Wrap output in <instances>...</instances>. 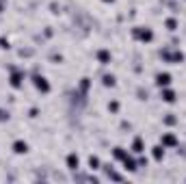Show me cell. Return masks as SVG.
I'll list each match as a JSON object with an SVG mask.
<instances>
[{
	"mask_svg": "<svg viewBox=\"0 0 186 184\" xmlns=\"http://www.w3.org/2000/svg\"><path fill=\"white\" fill-rule=\"evenodd\" d=\"M156 82H158L160 87H167V85L171 82V76H169V74H158V76H156Z\"/></svg>",
	"mask_w": 186,
	"mask_h": 184,
	"instance_id": "6da1fadb",
	"label": "cell"
},
{
	"mask_svg": "<svg viewBox=\"0 0 186 184\" xmlns=\"http://www.w3.org/2000/svg\"><path fill=\"white\" fill-rule=\"evenodd\" d=\"M35 85H37V89H41V91H43V93H45V91H50V85L45 82V78H41V76H39V78H35Z\"/></svg>",
	"mask_w": 186,
	"mask_h": 184,
	"instance_id": "7a4b0ae2",
	"label": "cell"
},
{
	"mask_svg": "<svg viewBox=\"0 0 186 184\" xmlns=\"http://www.w3.org/2000/svg\"><path fill=\"white\" fill-rule=\"evenodd\" d=\"M134 35L138 37V39H143V41H152V31H134Z\"/></svg>",
	"mask_w": 186,
	"mask_h": 184,
	"instance_id": "3957f363",
	"label": "cell"
},
{
	"mask_svg": "<svg viewBox=\"0 0 186 184\" xmlns=\"http://www.w3.org/2000/svg\"><path fill=\"white\" fill-rule=\"evenodd\" d=\"M67 167L69 169H78V156L76 154H69L67 156Z\"/></svg>",
	"mask_w": 186,
	"mask_h": 184,
	"instance_id": "277c9868",
	"label": "cell"
},
{
	"mask_svg": "<svg viewBox=\"0 0 186 184\" xmlns=\"http://www.w3.org/2000/svg\"><path fill=\"white\" fill-rule=\"evenodd\" d=\"M13 150H15L17 154H24V152L28 150V145H26L24 141H15V145H13Z\"/></svg>",
	"mask_w": 186,
	"mask_h": 184,
	"instance_id": "5b68a950",
	"label": "cell"
},
{
	"mask_svg": "<svg viewBox=\"0 0 186 184\" xmlns=\"http://www.w3.org/2000/svg\"><path fill=\"white\" fill-rule=\"evenodd\" d=\"M162 143H165V145H175L177 141H175L173 134H165V136H162Z\"/></svg>",
	"mask_w": 186,
	"mask_h": 184,
	"instance_id": "8992f818",
	"label": "cell"
},
{
	"mask_svg": "<svg viewBox=\"0 0 186 184\" xmlns=\"http://www.w3.org/2000/svg\"><path fill=\"white\" fill-rule=\"evenodd\" d=\"M98 59H100V63H108V61H110V54H108L106 50H100V52H98Z\"/></svg>",
	"mask_w": 186,
	"mask_h": 184,
	"instance_id": "52a82bcc",
	"label": "cell"
},
{
	"mask_svg": "<svg viewBox=\"0 0 186 184\" xmlns=\"http://www.w3.org/2000/svg\"><path fill=\"white\" fill-rule=\"evenodd\" d=\"M132 147H134L136 154H141V152H143V141H141V139H134V145H132Z\"/></svg>",
	"mask_w": 186,
	"mask_h": 184,
	"instance_id": "ba28073f",
	"label": "cell"
},
{
	"mask_svg": "<svg viewBox=\"0 0 186 184\" xmlns=\"http://www.w3.org/2000/svg\"><path fill=\"white\" fill-rule=\"evenodd\" d=\"M162 156H165V150H162V147H154V158L162 160Z\"/></svg>",
	"mask_w": 186,
	"mask_h": 184,
	"instance_id": "9c48e42d",
	"label": "cell"
},
{
	"mask_svg": "<svg viewBox=\"0 0 186 184\" xmlns=\"http://www.w3.org/2000/svg\"><path fill=\"white\" fill-rule=\"evenodd\" d=\"M162 98H165V102H175L173 91H165V93H162Z\"/></svg>",
	"mask_w": 186,
	"mask_h": 184,
	"instance_id": "30bf717a",
	"label": "cell"
},
{
	"mask_svg": "<svg viewBox=\"0 0 186 184\" xmlns=\"http://www.w3.org/2000/svg\"><path fill=\"white\" fill-rule=\"evenodd\" d=\"M11 85H13V87H20V85H22V80H20V74H13V76H11Z\"/></svg>",
	"mask_w": 186,
	"mask_h": 184,
	"instance_id": "8fae6325",
	"label": "cell"
},
{
	"mask_svg": "<svg viewBox=\"0 0 186 184\" xmlns=\"http://www.w3.org/2000/svg\"><path fill=\"white\" fill-rule=\"evenodd\" d=\"M89 165H91L93 169H98V165H100V160H98L95 156H91V158H89Z\"/></svg>",
	"mask_w": 186,
	"mask_h": 184,
	"instance_id": "7c38bea8",
	"label": "cell"
},
{
	"mask_svg": "<svg viewBox=\"0 0 186 184\" xmlns=\"http://www.w3.org/2000/svg\"><path fill=\"white\" fill-rule=\"evenodd\" d=\"M104 85H106V87H113V85H115V78H113V76H106V78H104Z\"/></svg>",
	"mask_w": 186,
	"mask_h": 184,
	"instance_id": "4fadbf2b",
	"label": "cell"
},
{
	"mask_svg": "<svg viewBox=\"0 0 186 184\" xmlns=\"http://www.w3.org/2000/svg\"><path fill=\"white\" fill-rule=\"evenodd\" d=\"M167 26L173 31V28H175V20H167Z\"/></svg>",
	"mask_w": 186,
	"mask_h": 184,
	"instance_id": "5bb4252c",
	"label": "cell"
},
{
	"mask_svg": "<svg viewBox=\"0 0 186 184\" xmlns=\"http://www.w3.org/2000/svg\"><path fill=\"white\" fill-rule=\"evenodd\" d=\"M7 117H9V115H5V110H0V121H5Z\"/></svg>",
	"mask_w": 186,
	"mask_h": 184,
	"instance_id": "9a60e30c",
	"label": "cell"
},
{
	"mask_svg": "<svg viewBox=\"0 0 186 184\" xmlns=\"http://www.w3.org/2000/svg\"><path fill=\"white\" fill-rule=\"evenodd\" d=\"M2 7H5V0H0V9H2Z\"/></svg>",
	"mask_w": 186,
	"mask_h": 184,
	"instance_id": "2e32d148",
	"label": "cell"
},
{
	"mask_svg": "<svg viewBox=\"0 0 186 184\" xmlns=\"http://www.w3.org/2000/svg\"><path fill=\"white\" fill-rule=\"evenodd\" d=\"M104 2H108V0H104ZM110 2H113V0H110Z\"/></svg>",
	"mask_w": 186,
	"mask_h": 184,
	"instance_id": "e0dca14e",
	"label": "cell"
}]
</instances>
